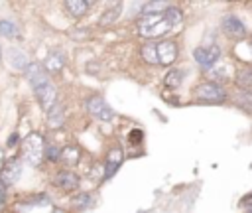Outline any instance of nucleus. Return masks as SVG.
I'll return each mask as SVG.
<instances>
[{"mask_svg":"<svg viewBox=\"0 0 252 213\" xmlns=\"http://www.w3.org/2000/svg\"><path fill=\"white\" fill-rule=\"evenodd\" d=\"M2 158H4V156H2V150H0V168H2Z\"/></svg>","mask_w":252,"mask_h":213,"instance_id":"nucleus-27","label":"nucleus"},{"mask_svg":"<svg viewBox=\"0 0 252 213\" xmlns=\"http://www.w3.org/2000/svg\"><path fill=\"white\" fill-rule=\"evenodd\" d=\"M8 63H10V67L16 69V71H26L32 61H30V57H28V53H26L24 49L10 47V49H8Z\"/></svg>","mask_w":252,"mask_h":213,"instance_id":"nucleus-11","label":"nucleus"},{"mask_svg":"<svg viewBox=\"0 0 252 213\" xmlns=\"http://www.w3.org/2000/svg\"><path fill=\"white\" fill-rule=\"evenodd\" d=\"M20 176H22V162L20 160H10L4 168H2V172H0V178H2V181L6 183V185H14L18 179H20Z\"/></svg>","mask_w":252,"mask_h":213,"instance_id":"nucleus-9","label":"nucleus"},{"mask_svg":"<svg viewBox=\"0 0 252 213\" xmlns=\"http://www.w3.org/2000/svg\"><path fill=\"white\" fill-rule=\"evenodd\" d=\"M0 36H4L8 39L20 37V28L12 20H0Z\"/></svg>","mask_w":252,"mask_h":213,"instance_id":"nucleus-17","label":"nucleus"},{"mask_svg":"<svg viewBox=\"0 0 252 213\" xmlns=\"http://www.w3.org/2000/svg\"><path fill=\"white\" fill-rule=\"evenodd\" d=\"M195 97L201 103H220V101L226 99V93L217 83H201L195 89Z\"/></svg>","mask_w":252,"mask_h":213,"instance_id":"nucleus-3","label":"nucleus"},{"mask_svg":"<svg viewBox=\"0 0 252 213\" xmlns=\"http://www.w3.org/2000/svg\"><path fill=\"white\" fill-rule=\"evenodd\" d=\"M26 77H28L30 85L33 87V91H35V89H39L41 85L49 83L47 71H45V67H43V65H39V63H30V65H28V69H26Z\"/></svg>","mask_w":252,"mask_h":213,"instance_id":"nucleus-8","label":"nucleus"},{"mask_svg":"<svg viewBox=\"0 0 252 213\" xmlns=\"http://www.w3.org/2000/svg\"><path fill=\"white\" fill-rule=\"evenodd\" d=\"M45 156H47V160L55 162V160H59V158H61V150H59V148H55V146H47V148H45Z\"/></svg>","mask_w":252,"mask_h":213,"instance_id":"nucleus-24","label":"nucleus"},{"mask_svg":"<svg viewBox=\"0 0 252 213\" xmlns=\"http://www.w3.org/2000/svg\"><path fill=\"white\" fill-rule=\"evenodd\" d=\"M171 22L167 20L165 12L159 14H144L138 20V34L144 37H159L165 36L167 32H171Z\"/></svg>","mask_w":252,"mask_h":213,"instance_id":"nucleus-1","label":"nucleus"},{"mask_svg":"<svg viewBox=\"0 0 252 213\" xmlns=\"http://www.w3.org/2000/svg\"><path fill=\"white\" fill-rule=\"evenodd\" d=\"M120 10H122V4H120V2L112 4V8H108V10L104 12V16L100 18V24H102V26H108V24H112V22H114V20L118 18Z\"/></svg>","mask_w":252,"mask_h":213,"instance_id":"nucleus-20","label":"nucleus"},{"mask_svg":"<svg viewBox=\"0 0 252 213\" xmlns=\"http://www.w3.org/2000/svg\"><path fill=\"white\" fill-rule=\"evenodd\" d=\"M45 156V144L43 138L37 132H32L24 138L22 142V158L30 164V166H39V162Z\"/></svg>","mask_w":252,"mask_h":213,"instance_id":"nucleus-2","label":"nucleus"},{"mask_svg":"<svg viewBox=\"0 0 252 213\" xmlns=\"http://www.w3.org/2000/svg\"><path fill=\"white\" fill-rule=\"evenodd\" d=\"M55 185L61 187V189H65V191H71V189H77L79 187V178H77V174L65 170V172H59L55 176Z\"/></svg>","mask_w":252,"mask_h":213,"instance_id":"nucleus-12","label":"nucleus"},{"mask_svg":"<svg viewBox=\"0 0 252 213\" xmlns=\"http://www.w3.org/2000/svg\"><path fill=\"white\" fill-rule=\"evenodd\" d=\"M79 156H81V152H79L77 146H67V148L61 150V160H63L65 164H69V166L77 164V162H79Z\"/></svg>","mask_w":252,"mask_h":213,"instance_id":"nucleus-19","label":"nucleus"},{"mask_svg":"<svg viewBox=\"0 0 252 213\" xmlns=\"http://www.w3.org/2000/svg\"><path fill=\"white\" fill-rule=\"evenodd\" d=\"M35 97H37L39 106H41L45 112H49V110L55 106L57 91H55V87H53L51 83H45V85H41L39 89H35Z\"/></svg>","mask_w":252,"mask_h":213,"instance_id":"nucleus-6","label":"nucleus"},{"mask_svg":"<svg viewBox=\"0 0 252 213\" xmlns=\"http://www.w3.org/2000/svg\"><path fill=\"white\" fill-rule=\"evenodd\" d=\"M87 110H89L94 118H98V120H110V118L114 116V112H112V108L108 106V103H106L102 97H98V95H93V97L87 99Z\"/></svg>","mask_w":252,"mask_h":213,"instance_id":"nucleus-4","label":"nucleus"},{"mask_svg":"<svg viewBox=\"0 0 252 213\" xmlns=\"http://www.w3.org/2000/svg\"><path fill=\"white\" fill-rule=\"evenodd\" d=\"M193 57L195 61L205 67V69H211L215 63H219V57H220V49L217 45H205V47H197L193 51Z\"/></svg>","mask_w":252,"mask_h":213,"instance_id":"nucleus-5","label":"nucleus"},{"mask_svg":"<svg viewBox=\"0 0 252 213\" xmlns=\"http://www.w3.org/2000/svg\"><path fill=\"white\" fill-rule=\"evenodd\" d=\"M142 57L148 61V63H159L158 61V49H156V43H146L142 47Z\"/></svg>","mask_w":252,"mask_h":213,"instance_id":"nucleus-21","label":"nucleus"},{"mask_svg":"<svg viewBox=\"0 0 252 213\" xmlns=\"http://www.w3.org/2000/svg\"><path fill=\"white\" fill-rule=\"evenodd\" d=\"M16 142H18V134L14 132V134L8 138V142H6V144H8V148H14V146H16Z\"/></svg>","mask_w":252,"mask_h":213,"instance_id":"nucleus-26","label":"nucleus"},{"mask_svg":"<svg viewBox=\"0 0 252 213\" xmlns=\"http://www.w3.org/2000/svg\"><path fill=\"white\" fill-rule=\"evenodd\" d=\"M73 201H75L77 207H89V205L93 203V197H91L89 193H81V195H77Z\"/></svg>","mask_w":252,"mask_h":213,"instance_id":"nucleus-23","label":"nucleus"},{"mask_svg":"<svg viewBox=\"0 0 252 213\" xmlns=\"http://www.w3.org/2000/svg\"><path fill=\"white\" fill-rule=\"evenodd\" d=\"M222 32H224L228 37H232V39H242V37L246 36L244 24H242L236 16H232V14H226V16L222 18Z\"/></svg>","mask_w":252,"mask_h":213,"instance_id":"nucleus-7","label":"nucleus"},{"mask_svg":"<svg viewBox=\"0 0 252 213\" xmlns=\"http://www.w3.org/2000/svg\"><path fill=\"white\" fill-rule=\"evenodd\" d=\"M63 65H65V57H63L61 51H51V53H47L45 63H43V67H45L47 71H51V73H59V71L63 69Z\"/></svg>","mask_w":252,"mask_h":213,"instance_id":"nucleus-14","label":"nucleus"},{"mask_svg":"<svg viewBox=\"0 0 252 213\" xmlns=\"http://www.w3.org/2000/svg\"><path fill=\"white\" fill-rule=\"evenodd\" d=\"M156 49H158V61L161 65H169L177 57V45L173 41H159L156 43Z\"/></svg>","mask_w":252,"mask_h":213,"instance_id":"nucleus-10","label":"nucleus"},{"mask_svg":"<svg viewBox=\"0 0 252 213\" xmlns=\"http://www.w3.org/2000/svg\"><path fill=\"white\" fill-rule=\"evenodd\" d=\"M63 118H65V114H63V106H61V105H55V106L47 112V122H49L51 128L61 126V124H63Z\"/></svg>","mask_w":252,"mask_h":213,"instance_id":"nucleus-18","label":"nucleus"},{"mask_svg":"<svg viewBox=\"0 0 252 213\" xmlns=\"http://www.w3.org/2000/svg\"><path fill=\"white\" fill-rule=\"evenodd\" d=\"M242 209H244L246 213H252V193L242 199Z\"/></svg>","mask_w":252,"mask_h":213,"instance_id":"nucleus-25","label":"nucleus"},{"mask_svg":"<svg viewBox=\"0 0 252 213\" xmlns=\"http://www.w3.org/2000/svg\"><path fill=\"white\" fill-rule=\"evenodd\" d=\"M91 2H85V0H67L65 2V10L73 16V18H81L87 10H89Z\"/></svg>","mask_w":252,"mask_h":213,"instance_id":"nucleus-16","label":"nucleus"},{"mask_svg":"<svg viewBox=\"0 0 252 213\" xmlns=\"http://www.w3.org/2000/svg\"><path fill=\"white\" fill-rule=\"evenodd\" d=\"M122 160H124V156H122V150H120V148H112V150L108 152V158H106L104 176H106V178L114 176V174H116V170H118V166L122 164Z\"/></svg>","mask_w":252,"mask_h":213,"instance_id":"nucleus-13","label":"nucleus"},{"mask_svg":"<svg viewBox=\"0 0 252 213\" xmlns=\"http://www.w3.org/2000/svg\"><path fill=\"white\" fill-rule=\"evenodd\" d=\"M165 83H167V87H179L181 85V71H177V69L169 71Z\"/></svg>","mask_w":252,"mask_h":213,"instance_id":"nucleus-22","label":"nucleus"},{"mask_svg":"<svg viewBox=\"0 0 252 213\" xmlns=\"http://www.w3.org/2000/svg\"><path fill=\"white\" fill-rule=\"evenodd\" d=\"M0 57H2V49H0Z\"/></svg>","mask_w":252,"mask_h":213,"instance_id":"nucleus-28","label":"nucleus"},{"mask_svg":"<svg viewBox=\"0 0 252 213\" xmlns=\"http://www.w3.org/2000/svg\"><path fill=\"white\" fill-rule=\"evenodd\" d=\"M236 85L248 95H252V67H242L236 71Z\"/></svg>","mask_w":252,"mask_h":213,"instance_id":"nucleus-15","label":"nucleus"}]
</instances>
